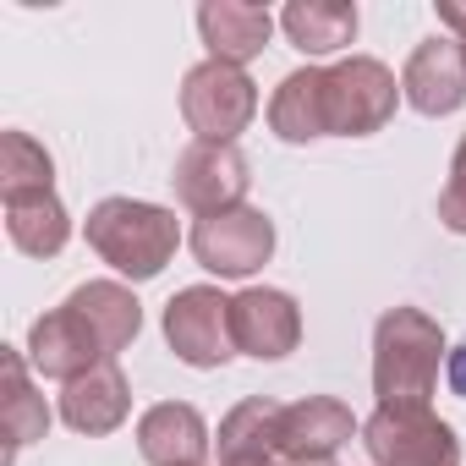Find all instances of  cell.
<instances>
[{
    "instance_id": "obj_1",
    "label": "cell",
    "mask_w": 466,
    "mask_h": 466,
    "mask_svg": "<svg viewBox=\"0 0 466 466\" xmlns=\"http://www.w3.org/2000/svg\"><path fill=\"white\" fill-rule=\"evenodd\" d=\"M444 329L422 308H390L373 324V395L379 406H428L444 373Z\"/></svg>"
},
{
    "instance_id": "obj_2",
    "label": "cell",
    "mask_w": 466,
    "mask_h": 466,
    "mask_svg": "<svg viewBox=\"0 0 466 466\" xmlns=\"http://www.w3.org/2000/svg\"><path fill=\"white\" fill-rule=\"evenodd\" d=\"M88 248L127 280H154L176 248H181V225L170 208L159 203H143V198H105L88 208V225H83Z\"/></svg>"
},
{
    "instance_id": "obj_3",
    "label": "cell",
    "mask_w": 466,
    "mask_h": 466,
    "mask_svg": "<svg viewBox=\"0 0 466 466\" xmlns=\"http://www.w3.org/2000/svg\"><path fill=\"white\" fill-rule=\"evenodd\" d=\"M181 116L198 143H237L258 116V83L248 77V66L198 61L181 77Z\"/></svg>"
},
{
    "instance_id": "obj_4",
    "label": "cell",
    "mask_w": 466,
    "mask_h": 466,
    "mask_svg": "<svg viewBox=\"0 0 466 466\" xmlns=\"http://www.w3.org/2000/svg\"><path fill=\"white\" fill-rule=\"evenodd\" d=\"M373 466H461V439L433 406H379L362 422Z\"/></svg>"
},
{
    "instance_id": "obj_5",
    "label": "cell",
    "mask_w": 466,
    "mask_h": 466,
    "mask_svg": "<svg viewBox=\"0 0 466 466\" xmlns=\"http://www.w3.org/2000/svg\"><path fill=\"white\" fill-rule=\"evenodd\" d=\"M324 105H329V137H373L390 127V116L400 105V83L384 61L351 56V61L329 66Z\"/></svg>"
},
{
    "instance_id": "obj_6",
    "label": "cell",
    "mask_w": 466,
    "mask_h": 466,
    "mask_svg": "<svg viewBox=\"0 0 466 466\" xmlns=\"http://www.w3.org/2000/svg\"><path fill=\"white\" fill-rule=\"evenodd\" d=\"M192 258L219 275V280H248L253 269H264L275 258V219L253 203L242 208H225V214H208L192 225V237H187Z\"/></svg>"
},
{
    "instance_id": "obj_7",
    "label": "cell",
    "mask_w": 466,
    "mask_h": 466,
    "mask_svg": "<svg viewBox=\"0 0 466 466\" xmlns=\"http://www.w3.org/2000/svg\"><path fill=\"white\" fill-rule=\"evenodd\" d=\"M170 187H176L181 208H192L198 219H208V214H225V208H242L248 203L253 165H248V154L237 143H192V148L176 154Z\"/></svg>"
},
{
    "instance_id": "obj_8",
    "label": "cell",
    "mask_w": 466,
    "mask_h": 466,
    "mask_svg": "<svg viewBox=\"0 0 466 466\" xmlns=\"http://www.w3.org/2000/svg\"><path fill=\"white\" fill-rule=\"evenodd\" d=\"M165 340L187 368H225L237 357V335H230V297L214 286H187L165 302Z\"/></svg>"
},
{
    "instance_id": "obj_9",
    "label": "cell",
    "mask_w": 466,
    "mask_h": 466,
    "mask_svg": "<svg viewBox=\"0 0 466 466\" xmlns=\"http://www.w3.org/2000/svg\"><path fill=\"white\" fill-rule=\"evenodd\" d=\"M99 362H116V357L105 351V340L88 329V319H83L72 302H61V308H50L45 319H34V329H28V368H34L39 379L72 384V379L94 373Z\"/></svg>"
},
{
    "instance_id": "obj_10",
    "label": "cell",
    "mask_w": 466,
    "mask_h": 466,
    "mask_svg": "<svg viewBox=\"0 0 466 466\" xmlns=\"http://www.w3.org/2000/svg\"><path fill=\"white\" fill-rule=\"evenodd\" d=\"M230 335H237L242 357L280 362L302 340V308H297V297H286L275 286H248L230 297Z\"/></svg>"
},
{
    "instance_id": "obj_11",
    "label": "cell",
    "mask_w": 466,
    "mask_h": 466,
    "mask_svg": "<svg viewBox=\"0 0 466 466\" xmlns=\"http://www.w3.org/2000/svg\"><path fill=\"white\" fill-rule=\"evenodd\" d=\"M400 94L422 116H455L466 105V56H461V45L450 34L422 39L406 61V72H400Z\"/></svg>"
},
{
    "instance_id": "obj_12",
    "label": "cell",
    "mask_w": 466,
    "mask_h": 466,
    "mask_svg": "<svg viewBox=\"0 0 466 466\" xmlns=\"http://www.w3.org/2000/svg\"><path fill=\"white\" fill-rule=\"evenodd\" d=\"M362 422L335 395H302L280 411V461H335L340 444H351Z\"/></svg>"
},
{
    "instance_id": "obj_13",
    "label": "cell",
    "mask_w": 466,
    "mask_h": 466,
    "mask_svg": "<svg viewBox=\"0 0 466 466\" xmlns=\"http://www.w3.org/2000/svg\"><path fill=\"white\" fill-rule=\"evenodd\" d=\"M137 450H143L148 466H203L208 422L187 400H159L137 417Z\"/></svg>"
},
{
    "instance_id": "obj_14",
    "label": "cell",
    "mask_w": 466,
    "mask_h": 466,
    "mask_svg": "<svg viewBox=\"0 0 466 466\" xmlns=\"http://www.w3.org/2000/svg\"><path fill=\"white\" fill-rule=\"evenodd\" d=\"M127 411H132V384H127L121 362H99L94 373L72 379L61 395V422L72 433H88V439L116 433L127 422Z\"/></svg>"
},
{
    "instance_id": "obj_15",
    "label": "cell",
    "mask_w": 466,
    "mask_h": 466,
    "mask_svg": "<svg viewBox=\"0 0 466 466\" xmlns=\"http://www.w3.org/2000/svg\"><path fill=\"white\" fill-rule=\"evenodd\" d=\"M198 34L208 45V61L248 66L253 56H264L275 17L264 6H248V0H208V6H198Z\"/></svg>"
},
{
    "instance_id": "obj_16",
    "label": "cell",
    "mask_w": 466,
    "mask_h": 466,
    "mask_svg": "<svg viewBox=\"0 0 466 466\" xmlns=\"http://www.w3.org/2000/svg\"><path fill=\"white\" fill-rule=\"evenodd\" d=\"M324 77L329 66H297L280 77L275 99H269V132L280 143H313L329 137V105H324Z\"/></svg>"
},
{
    "instance_id": "obj_17",
    "label": "cell",
    "mask_w": 466,
    "mask_h": 466,
    "mask_svg": "<svg viewBox=\"0 0 466 466\" xmlns=\"http://www.w3.org/2000/svg\"><path fill=\"white\" fill-rule=\"evenodd\" d=\"M66 302L88 319V329L105 340L110 357H121V351L137 340V329H143V302H137L132 286H121V280H88V286H77Z\"/></svg>"
},
{
    "instance_id": "obj_18",
    "label": "cell",
    "mask_w": 466,
    "mask_h": 466,
    "mask_svg": "<svg viewBox=\"0 0 466 466\" xmlns=\"http://www.w3.org/2000/svg\"><path fill=\"white\" fill-rule=\"evenodd\" d=\"M6 237L17 253L28 258H56L72 242V214L61 208L56 192H28V198H6Z\"/></svg>"
},
{
    "instance_id": "obj_19",
    "label": "cell",
    "mask_w": 466,
    "mask_h": 466,
    "mask_svg": "<svg viewBox=\"0 0 466 466\" xmlns=\"http://www.w3.org/2000/svg\"><path fill=\"white\" fill-rule=\"evenodd\" d=\"M280 28L302 56H335L357 39V6L351 0H291L280 12Z\"/></svg>"
},
{
    "instance_id": "obj_20",
    "label": "cell",
    "mask_w": 466,
    "mask_h": 466,
    "mask_svg": "<svg viewBox=\"0 0 466 466\" xmlns=\"http://www.w3.org/2000/svg\"><path fill=\"white\" fill-rule=\"evenodd\" d=\"M280 400L248 395L219 417V461H275L280 455Z\"/></svg>"
},
{
    "instance_id": "obj_21",
    "label": "cell",
    "mask_w": 466,
    "mask_h": 466,
    "mask_svg": "<svg viewBox=\"0 0 466 466\" xmlns=\"http://www.w3.org/2000/svg\"><path fill=\"white\" fill-rule=\"evenodd\" d=\"M0 373H6V461H17V450H28L34 439H45L50 433V406H45V395L28 384V362H23V351H12V346H0Z\"/></svg>"
},
{
    "instance_id": "obj_22",
    "label": "cell",
    "mask_w": 466,
    "mask_h": 466,
    "mask_svg": "<svg viewBox=\"0 0 466 466\" xmlns=\"http://www.w3.org/2000/svg\"><path fill=\"white\" fill-rule=\"evenodd\" d=\"M28 192H56V159L39 137L6 132L0 137V198H28Z\"/></svg>"
},
{
    "instance_id": "obj_23",
    "label": "cell",
    "mask_w": 466,
    "mask_h": 466,
    "mask_svg": "<svg viewBox=\"0 0 466 466\" xmlns=\"http://www.w3.org/2000/svg\"><path fill=\"white\" fill-rule=\"evenodd\" d=\"M439 219H444V230L466 237V132L450 154V176H444V192H439Z\"/></svg>"
},
{
    "instance_id": "obj_24",
    "label": "cell",
    "mask_w": 466,
    "mask_h": 466,
    "mask_svg": "<svg viewBox=\"0 0 466 466\" xmlns=\"http://www.w3.org/2000/svg\"><path fill=\"white\" fill-rule=\"evenodd\" d=\"M439 23L450 28V39H455L461 56H466V6H461V0H439Z\"/></svg>"
},
{
    "instance_id": "obj_25",
    "label": "cell",
    "mask_w": 466,
    "mask_h": 466,
    "mask_svg": "<svg viewBox=\"0 0 466 466\" xmlns=\"http://www.w3.org/2000/svg\"><path fill=\"white\" fill-rule=\"evenodd\" d=\"M444 384H450V390H455V395L466 400V340H461V346H455V351L444 357Z\"/></svg>"
},
{
    "instance_id": "obj_26",
    "label": "cell",
    "mask_w": 466,
    "mask_h": 466,
    "mask_svg": "<svg viewBox=\"0 0 466 466\" xmlns=\"http://www.w3.org/2000/svg\"><path fill=\"white\" fill-rule=\"evenodd\" d=\"M219 466H280V461H219Z\"/></svg>"
},
{
    "instance_id": "obj_27",
    "label": "cell",
    "mask_w": 466,
    "mask_h": 466,
    "mask_svg": "<svg viewBox=\"0 0 466 466\" xmlns=\"http://www.w3.org/2000/svg\"><path fill=\"white\" fill-rule=\"evenodd\" d=\"M280 466H335V461H280Z\"/></svg>"
}]
</instances>
